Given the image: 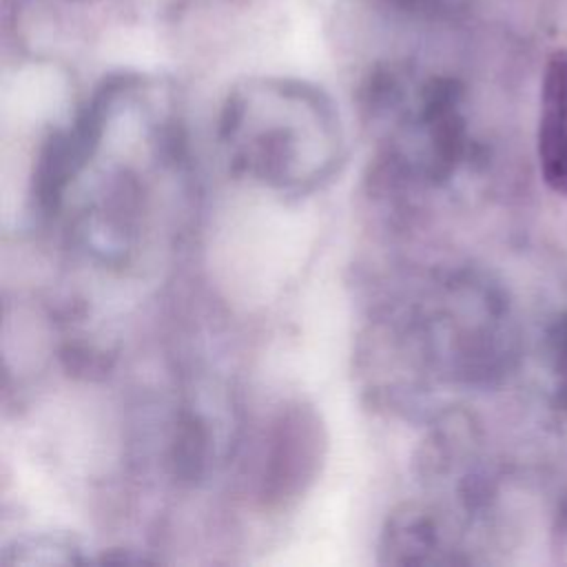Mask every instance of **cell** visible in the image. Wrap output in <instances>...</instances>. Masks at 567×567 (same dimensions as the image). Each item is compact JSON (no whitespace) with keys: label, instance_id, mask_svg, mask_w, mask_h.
<instances>
[{"label":"cell","instance_id":"1","mask_svg":"<svg viewBox=\"0 0 567 567\" xmlns=\"http://www.w3.org/2000/svg\"><path fill=\"white\" fill-rule=\"evenodd\" d=\"M219 142L235 175L286 195L315 190L341 159L330 106L299 89L235 93L219 120Z\"/></svg>","mask_w":567,"mask_h":567},{"label":"cell","instance_id":"2","mask_svg":"<svg viewBox=\"0 0 567 567\" xmlns=\"http://www.w3.org/2000/svg\"><path fill=\"white\" fill-rule=\"evenodd\" d=\"M379 560L385 565L447 563L445 538L436 514L416 501L399 505L381 529Z\"/></svg>","mask_w":567,"mask_h":567},{"label":"cell","instance_id":"3","mask_svg":"<svg viewBox=\"0 0 567 567\" xmlns=\"http://www.w3.org/2000/svg\"><path fill=\"white\" fill-rule=\"evenodd\" d=\"M319 450V430L310 412L292 410L281 416L275 430V445L268 456L264 485L272 496L299 489L303 478L312 476Z\"/></svg>","mask_w":567,"mask_h":567},{"label":"cell","instance_id":"4","mask_svg":"<svg viewBox=\"0 0 567 567\" xmlns=\"http://www.w3.org/2000/svg\"><path fill=\"white\" fill-rule=\"evenodd\" d=\"M538 153L545 182L567 195V86L563 80L547 91Z\"/></svg>","mask_w":567,"mask_h":567},{"label":"cell","instance_id":"5","mask_svg":"<svg viewBox=\"0 0 567 567\" xmlns=\"http://www.w3.org/2000/svg\"><path fill=\"white\" fill-rule=\"evenodd\" d=\"M89 560L91 558L75 538L58 534L16 538L4 547L0 558L2 565H78Z\"/></svg>","mask_w":567,"mask_h":567}]
</instances>
